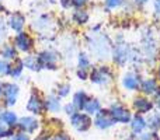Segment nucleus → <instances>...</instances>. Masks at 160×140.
<instances>
[{
    "instance_id": "1",
    "label": "nucleus",
    "mask_w": 160,
    "mask_h": 140,
    "mask_svg": "<svg viewBox=\"0 0 160 140\" xmlns=\"http://www.w3.org/2000/svg\"><path fill=\"white\" fill-rule=\"evenodd\" d=\"M110 115L114 119V122H118V123H129L131 119H132V113L128 109L127 107H124L119 102H114L110 107Z\"/></svg>"
},
{
    "instance_id": "2",
    "label": "nucleus",
    "mask_w": 160,
    "mask_h": 140,
    "mask_svg": "<svg viewBox=\"0 0 160 140\" xmlns=\"http://www.w3.org/2000/svg\"><path fill=\"white\" fill-rule=\"evenodd\" d=\"M88 79H90L91 83H94V84L105 85L112 80V71H111V69L108 66H98L90 71Z\"/></svg>"
},
{
    "instance_id": "3",
    "label": "nucleus",
    "mask_w": 160,
    "mask_h": 140,
    "mask_svg": "<svg viewBox=\"0 0 160 140\" xmlns=\"http://www.w3.org/2000/svg\"><path fill=\"white\" fill-rule=\"evenodd\" d=\"M37 62H38L39 69H56V63H58V56L52 51H41L38 55L35 56Z\"/></svg>"
},
{
    "instance_id": "4",
    "label": "nucleus",
    "mask_w": 160,
    "mask_h": 140,
    "mask_svg": "<svg viewBox=\"0 0 160 140\" xmlns=\"http://www.w3.org/2000/svg\"><path fill=\"white\" fill-rule=\"evenodd\" d=\"M13 46L20 52H30L34 46V41L27 32L21 31V32L16 34L13 38Z\"/></svg>"
},
{
    "instance_id": "5",
    "label": "nucleus",
    "mask_w": 160,
    "mask_h": 140,
    "mask_svg": "<svg viewBox=\"0 0 160 140\" xmlns=\"http://www.w3.org/2000/svg\"><path fill=\"white\" fill-rule=\"evenodd\" d=\"M20 87L16 83H4V88H3V99H4L6 107H13L16 105L17 98H18Z\"/></svg>"
},
{
    "instance_id": "6",
    "label": "nucleus",
    "mask_w": 160,
    "mask_h": 140,
    "mask_svg": "<svg viewBox=\"0 0 160 140\" xmlns=\"http://www.w3.org/2000/svg\"><path fill=\"white\" fill-rule=\"evenodd\" d=\"M91 119L88 115H86L84 112H75L70 116V125L75 128L78 132H86L88 130V128L91 126Z\"/></svg>"
},
{
    "instance_id": "7",
    "label": "nucleus",
    "mask_w": 160,
    "mask_h": 140,
    "mask_svg": "<svg viewBox=\"0 0 160 140\" xmlns=\"http://www.w3.org/2000/svg\"><path fill=\"white\" fill-rule=\"evenodd\" d=\"M90 48L93 51V53L97 56V59H105L108 58L110 53V45H108L105 36H98L94 39V42L90 44Z\"/></svg>"
},
{
    "instance_id": "8",
    "label": "nucleus",
    "mask_w": 160,
    "mask_h": 140,
    "mask_svg": "<svg viewBox=\"0 0 160 140\" xmlns=\"http://www.w3.org/2000/svg\"><path fill=\"white\" fill-rule=\"evenodd\" d=\"M112 56L115 63L118 65H125L131 59V48L129 45L124 44V42H118L112 51Z\"/></svg>"
},
{
    "instance_id": "9",
    "label": "nucleus",
    "mask_w": 160,
    "mask_h": 140,
    "mask_svg": "<svg viewBox=\"0 0 160 140\" xmlns=\"http://www.w3.org/2000/svg\"><path fill=\"white\" fill-rule=\"evenodd\" d=\"M93 123H94V126L98 128V129L105 130V129L112 128L114 125H115V122H114V119L111 118L110 111H108V109H102V108H101V109H100V112L94 116Z\"/></svg>"
},
{
    "instance_id": "10",
    "label": "nucleus",
    "mask_w": 160,
    "mask_h": 140,
    "mask_svg": "<svg viewBox=\"0 0 160 140\" xmlns=\"http://www.w3.org/2000/svg\"><path fill=\"white\" fill-rule=\"evenodd\" d=\"M25 107H27L28 112L34 113V115H39V113H42V109H44V99L41 98V95L38 93L32 91L30 94V97H28Z\"/></svg>"
},
{
    "instance_id": "11",
    "label": "nucleus",
    "mask_w": 160,
    "mask_h": 140,
    "mask_svg": "<svg viewBox=\"0 0 160 140\" xmlns=\"http://www.w3.org/2000/svg\"><path fill=\"white\" fill-rule=\"evenodd\" d=\"M121 83H122V85H124L125 90H128V91H136V90H139V87H141L142 77L139 76V74L133 73V71H128V73L124 74Z\"/></svg>"
},
{
    "instance_id": "12",
    "label": "nucleus",
    "mask_w": 160,
    "mask_h": 140,
    "mask_svg": "<svg viewBox=\"0 0 160 140\" xmlns=\"http://www.w3.org/2000/svg\"><path fill=\"white\" fill-rule=\"evenodd\" d=\"M133 109L136 111L138 113H149L150 111L153 109V107H155V104H153V101H150L149 98H146V97H136V98H133Z\"/></svg>"
},
{
    "instance_id": "13",
    "label": "nucleus",
    "mask_w": 160,
    "mask_h": 140,
    "mask_svg": "<svg viewBox=\"0 0 160 140\" xmlns=\"http://www.w3.org/2000/svg\"><path fill=\"white\" fill-rule=\"evenodd\" d=\"M17 126L22 130V133H34L39 128V122L32 116H22L18 119Z\"/></svg>"
},
{
    "instance_id": "14",
    "label": "nucleus",
    "mask_w": 160,
    "mask_h": 140,
    "mask_svg": "<svg viewBox=\"0 0 160 140\" xmlns=\"http://www.w3.org/2000/svg\"><path fill=\"white\" fill-rule=\"evenodd\" d=\"M7 24H8V27L14 31V32L18 34V32H21L22 28H24L25 18H24V16H22L21 13H14V14H11L10 18L7 20Z\"/></svg>"
},
{
    "instance_id": "15",
    "label": "nucleus",
    "mask_w": 160,
    "mask_h": 140,
    "mask_svg": "<svg viewBox=\"0 0 160 140\" xmlns=\"http://www.w3.org/2000/svg\"><path fill=\"white\" fill-rule=\"evenodd\" d=\"M158 88H159L158 80L153 79V77H149V79L142 80L139 90H141L145 95H155L156 91H158Z\"/></svg>"
},
{
    "instance_id": "16",
    "label": "nucleus",
    "mask_w": 160,
    "mask_h": 140,
    "mask_svg": "<svg viewBox=\"0 0 160 140\" xmlns=\"http://www.w3.org/2000/svg\"><path fill=\"white\" fill-rule=\"evenodd\" d=\"M17 122H18V118H17L16 112H13L10 109L2 111V113H0V125H3L6 128H13L17 125Z\"/></svg>"
},
{
    "instance_id": "17",
    "label": "nucleus",
    "mask_w": 160,
    "mask_h": 140,
    "mask_svg": "<svg viewBox=\"0 0 160 140\" xmlns=\"http://www.w3.org/2000/svg\"><path fill=\"white\" fill-rule=\"evenodd\" d=\"M100 109H101V104H100V101L97 98H91V97H88V99L86 101L84 107H83V111H84L86 115H94L96 116L97 113L100 112Z\"/></svg>"
},
{
    "instance_id": "18",
    "label": "nucleus",
    "mask_w": 160,
    "mask_h": 140,
    "mask_svg": "<svg viewBox=\"0 0 160 140\" xmlns=\"http://www.w3.org/2000/svg\"><path fill=\"white\" fill-rule=\"evenodd\" d=\"M129 123H131V128H132L133 133H138V135L139 133H142L148 128L146 119H145L141 113H136L135 116H132V119H131Z\"/></svg>"
},
{
    "instance_id": "19",
    "label": "nucleus",
    "mask_w": 160,
    "mask_h": 140,
    "mask_svg": "<svg viewBox=\"0 0 160 140\" xmlns=\"http://www.w3.org/2000/svg\"><path fill=\"white\" fill-rule=\"evenodd\" d=\"M61 98L55 95H48L47 98L44 99V109L48 111V112H58L61 109Z\"/></svg>"
},
{
    "instance_id": "20",
    "label": "nucleus",
    "mask_w": 160,
    "mask_h": 140,
    "mask_svg": "<svg viewBox=\"0 0 160 140\" xmlns=\"http://www.w3.org/2000/svg\"><path fill=\"white\" fill-rule=\"evenodd\" d=\"M88 99V95L86 91H76L75 94H73V99H72V104L75 105V108L78 111H83V107H84L86 101Z\"/></svg>"
},
{
    "instance_id": "21",
    "label": "nucleus",
    "mask_w": 160,
    "mask_h": 140,
    "mask_svg": "<svg viewBox=\"0 0 160 140\" xmlns=\"http://www.w3.org/2000/svg\"><path fill=\"white\" fill-rule=\"evenodd\" d=\"M0 55L3 56V60H6V62L13 60V59H17V49L13 45L3 44L2 49H0Z\"/></svg>"
},
{
    "instance_id": "22",
    "label": "nucleus",
    "mask_w": 160,
    "mask_h": 140,
    "mask_svg": "<svg viewBox=\"0 0 160 140\" xmlns=\"http://www.w3.org/2000/svg\"><path fill=\"white\" fill-rule=\"evenodd\" d=\"M72 20L79 25H83L88 21V13L83 8H76L72 13Z\"/></svg>"
},
{
    "instance_id": "23",
    "label": "nucleus",
    "mask_w": 160,
    "mask_h": 140,
    "mask_svg": "<svg viewBox=\"0 0 160 140\" xmlns=\"http://www.w3.org/2000/svg\"><path fill=\"white\" fill-rule=\"evenodd\" d=\"M146 125L150 130L156 132L160 129V112H152L146 119Z\"/></svg>"
},
{
    "instance_id": "24",
    "label": "nucleus",
    "mask_w": 160,
    "mask_h": 140,
    "mask_svg": "<svg viewBox=\"0 0 160 140\" xmlns=\"http://www.w3.org/2000/svg\"><path fill=\"white\" fill-rule=\"evenodd\" d=\"M22 70H24V65H22L21 59H18V60H16V63L14 65H11L10 76L13 77V79H18V77H21Z\"/></svg>"
},
{
    "instance_id": "25",
    "label": "nucleus",
    "mask_w": 160,
    "mask_h": 140,
    "mask_svg": "<svg viewBox=\"0 0 160 140\" xmlns=\"http://www.w3.org/2000/svg\"><path fill=\"white\" fill-rule=\"evenodd\" d=\"M22 65H24V67H27V69L30 70H39V66H38V62H37V58L35 56H25L24 59H22Z\"/></svg>"
},
{
    "instance_id": "26",
    "label": "nucleus",
    "mask_w": 160,
    "mask_h": 140,
    "mask_svg": "<svg viewBox=\"0 0 160 140\" xmlns=\"http://www.w3.org/2000/svg\"><path fill=\"white\" fill-rule=\"evenodd\" d=\"M78 67L82 70H87L90 67V59H88V55L84 52H80L78 56Z\"/></svg>"
},
{
    "instance_id": "27",
    "label": "nucleus",
    "mask_w": 160,
    "mask_h": 140,
    "mask_svg": "<svg viewBox=\"0 0 160 140\" xmlns=\"http://www.w3.org/2000/svg\"><path fill=\"white\" fill-rule=\"evenodd\" d=\"M11 71V63L0 59V76H10Z\"/></svg>"
},
{
    "instance_id": "28",
    "label": "nucleus",
    "mask_w": 160,
    "mask_h": 140,
    "mask_svg": "<svg viewBox=\"0 0 160 140\" xmlns=\"http://www.w3.org/2000/svg\"><path fill=\"white\" fill-rule=\"evenodd\" d=\"M69 93H70V84H62V85H59V88H58V98H65L66 95H69Z\"/></svg>"
},
{
    "instance_id": "29",
    "label": "nucleus",
    "mask_w": 160,
    "mask_h": 140,
    "mask_svg": "<svg viewBox=\"0 0 160 140\" xmlns=\"http://www.w3.org/2000/svg\"><path fill=\"white\" fill-rule=\"evenodd\" d=\"M122 3H124V0H104V6L105 8H117L119 7V6H122Z\"/></svg>"
},
{
    "instance_id": "30",
    "label": "nucleus",
    "mask_w": 160,
    "mask_h": 140,
    "mask_svg": "<svg viewBox=\"0 0 160 140\" xmlns=\"http://www.w3.org/2000/svg\"><path fill=\"white\" fill-rule=\"evenodd\" d=\"M10 136H14V132L11 130V128H6L3 125H0V139H6L10 138Z\"/></svg>"
},
{
    "instance_id": "31",
    "label": "nucleus",
    "mask_w": 160,
    "mask_h": 140,
    "mask_svg": "<svg viewBox=\"0 0 160 140\" xmlns=\"http://www.w3.org/2000/svg\"><path fill=\"white\" fill-rule=\"evenodd\" d=\"M7 36V28H6V22L3 18H0V44L4 41V38Z\"/></svg>"
},
{
    "instance_id": "32",
    "label": "nucleus",
    "mask_w": 160,
    "mask_h": 140,
    "mask_svg": "<svg viewBox=\"0 0 160 140\" xmlns=\"http://www.w3.org/2000/svg\"><path fill=\"white\" fill-rule=\"evenodd\" d=\"M63 111H65V112H66L69 116H72L75 112H78V109L75 108V105H73L72 102H69V104L65 105V107H63Z\"/></svg>"
},
{
    "instance_id": "33",
    "label": "nucleus",
    "mask_w": 160,
    "mask_h": 140,
    "mask_svg": "<svg viewBox=\"0 0 160 140\" xmlns=\"http://www.w3.org/2000/svg\"><path fill=\"white\" fill-rule=\"evenodd\" d=\"M87 2H88V0H70L72 6H73V7H76V8H82L83 6L87 4Z\"/></svg>"
},
{
    "instance_id": "34",
    "label": "nucleus",
    "mask_w": 160,
    "mask_h": 140,
    "mask_svg": "<svg viewBox=\"0 0 160 140\" xmlns=\"http://www.w3.org/2000/svg\"><path fill=\"white\" fill-rule=\"evenodd\" d=\"M76 76H78L80 80H87V79H88V73H87V70L78 69V71H76Z\"/></svg>"
},
{
    "instance_id": "35",
    "label": "nucleus",
    "mask_w": 160,
    "mask_h": 140,
    "mask_svg": "<svg viewBox=\"0 0 160 140\" xmlns=\"http://www.w3.org/2000/svg\"><path fill=\"white\" fill-rule=\"evenodd\" d=\"M13 140H30V138H28L27 133L20 132V133H16V135H14V139Z\"/></svg>"
},
{
    "instance_id": "36",
    "label": "nucleus",
    "mask_w": 160,
    "mask_h": 140,
    "mask_svg": "<svg viewBox=\"0 0 160 140\" xmlns=\"http://www.w3.org/2000/svg\"><path fill=\"white\" fill-rule=\"evenodd\" d=\"M53 140H70V138L66 133H58V135L53 138Z\"/></svg>"
},
{
    "instance_id": "37",
    "label": "nucleus",
    "mask_w": 160,
    "mask_h": 140,
    "mask_svg": "<svg viewBox=\"0 0 160 140\" xmlns=\"http://www.w3.org/2000/svg\"><path fill=\"white\" fill-rule=\"evenodd\" d=\"M153 104L158 105V108L160 109V87L158 88V91H156V94H155V102H153Z\"/></svg>"
},
{
    "instance_id": "38",
    "label": "nucleus",
    "mask_w": 160,
    "mask_h": 140,
    "mask_svg": "<svg viewBox=\"0 0 160 140\" xmlns=\"http://www.w3.org/2000/svg\"><path fill=\"white\" fill-rule=\"evenodd\" d=\"M153 7H155V13L160 16V0H153Z\"/></svg>"
},
{
    "instance_id": "39",
    "label": "nucleus",
    "mask_w": 160,
    "mask_h": 140,
    "mask_svg": "<svg viewBox=\"0 0 160 140\" xmlns=\"http://www.w3.org/2000/svg\"><path fill=\"white\" fill-rule=\"evenodd\" d=\"M61 6H63L65 8H68L72 6V3H70V0H61Z\"/></svg>"
},
{
    "instance_id": "40",
    "label": "nucleus",
    "mask_w": 160,
    "mask_h": 140,
    "mask_svg": "<svg viewBox=\"0 0 160 140\" xmlns=\"http://www.w3.org/2000/svg\"><path fill=\"white\" fill-rule=\"evenodd\" d=\"M148 2H149V0H135V3H136V4H146V3Z\"/></svg>"
},
{
    "instance_id": "41",
    "label": "nucleus",
    "mask_w": 160,
    "mask_h": 140,
    "mask_svg": "<svg viewBox=\"0 0 160 140\" xmlns=\"http://www.w3.org/2000/svg\"><path fill=\"white\" fill-rule=\"evenodd\" d=\"M3 88H4V83L0 81V97L3 95Z\"/></svg>"
},
{
    "instance_id": "42",
    "label": "nucleus",
    "mask_w": 160,
    "mask_h": 140,
    "mask_svg": "<svg viewBox=\"0 0 160 140\" xmlns=\"http://www.w3.org/2000/svg\"><path fill=\"white\" fill-rule=\"evenodd\" d=\"M38 140H53L51 136H44V138H41V139H38Z\"/></svg>"
},
{
    "instance_id": "43",
    "label": "nucleus",
    "mask_w": 160,
    "mask_h": 140,
    "mask_svg": "<svg viewBox=\"0 0 160 140\" xmlns=\"http://www.w3.org/2000/svg\"><path fill=\"white\" fill-rule=\"evenodd\" d=\"M158 76H159V79H160V65H159V70H158Z\"/></svg>"
},
{
    "instance_id": "44",
    "label": "nucleus",
    "mask_w": 160,
    "mask_h": 140,
    "mask_svg": "<svg viewBox=\"0 0 160 140\" xmlns=\"http://www.w3.org/2000/svg\"><path fill=\"white\" fill-rule=\"evenodd\" d=\"M2 111H3V109H2V108H0V113H2Z\"/></svg>"
}]
</instances>
